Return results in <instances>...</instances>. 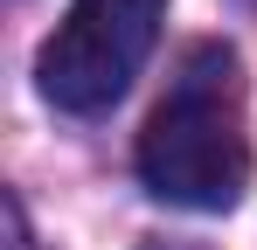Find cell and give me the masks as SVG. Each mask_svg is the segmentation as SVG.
I'll list each match as a JSON object with an SVG mask.
<instances>
[{"label":"cell","instance_id":"6da1fadb","mask_svg":"<svg viewBox=\"0 0 257 250\" xmlns=\"http://www.w3.org/2000/svg\"><path fill=\"white\" fill-rule=\"evenodd\" d=\"M139 181L174 208L222 215L250 188V125H243V77L229 49H195L174 90L153 104L139 132Z\"/></svg>","mask_w":257,"mask_h":250},{"label":"cell","instance_id":"7a4b0ae2","mask_svg":"<svg viewBox=\"0 0 257 250\" xmlns=\"http://www.w3.org/2000/svg\"><path fill=\"white\" fill-rule=\"evenodd\" d=\"M167 0H77L35 56V83L56 111H111L153 56Z\"/></svg>","mask_w":257,"mask_h":250},{"label":"cell","instance_id":"3957f363","mask_svg":"<svg viewBox=\"0 0 257 250\" xmlns=\"http://www.w3.org/2000/svg\"><path fill=\"white\" fill-rule=\"evenodd\" d=\"M7 250H35L28 243V222H21V202H7Z\"/></svg>","mask_w":257,"mask_h":250}]
</instances>
